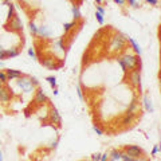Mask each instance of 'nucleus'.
<instances>
[{"mask_svg": "<svg viewBox=\"0 0 161 161\" xmlns=\"http://www.w3.org/2000/svg\"><path fill=\"white\" fill-rule=\"evenodd\" d=\"M117 60H118V65L122 67L123 71L136 69V67L140 65V58L136 57V55H130V54H126V55H123V57H120Z\"/></svg>", "mask_w": 161, "mask_h": 161, "instance_id": "obj_1", "label": "nucleus"}, {"mask_svg": "<svg viewBox=\"0 0 161 161\" xmlns=\"http://www.w3.org/2000/svg\"><path fill=\"white\" fill-rule=\"evenodd\" d=\"M126 43V35L123 34H117L111 39V44H110V50L111 51H120L125 47Z\"/></svg>", "mask_w": 161, "mask_h": 161, "instance_id": "obj_2", "label": "nucleus"}, {"mask_svg": "<svg viewBox=\"0 0 161 161\" xmlns=\"http://www.w3.org/2000/svg\"><path fill=\"white\" fill-rule=\"evenodd\" d=\"M18 86L20 89H23L26 93H30V91H34V85L31 83L30 81V77L27 75H22L19 77V81H18Z\"/></svg>", "mask_w": 161, "mask_h": 161, "instance_id": "obj_3", "label": "nucleus"}, {"mask_svg": "<svg viewBox=\"0 0 161 161\" xmlns=\"http://www.w3.org/2000/svg\"><path fill=\"white\" fill-rule=\"evenodd\" d=\"M123 150L126 152L130 157L134 158V160L140 158L142 155H144V150H142L140 146H137V145H126L125 148H123Z\"/></svg>", "mask_w": 161, "mask_h": 161, "instance_id": "obj_4", "label": "nucleus"}, {"mask_svg": "<svg viewBox=\"0 0 161 161\" xmlns=\"http://www.w3.org/2000/svg\"><path fill=\"white\" fill-rule=\"evenodd\" d=\"M128 79L130 81L132 86H141V70L137 69V67L136 69H133V70H130Z\"/></svg>", "mask_w": 161, "mask_h": 161, "instance_id": "obj_5", "label": "nucleus"}, {"mask_svg": "<svg viewBox=\"0 0 161 161\" xmlns=\"http://www.w3.org/2000/svg\"><path fill=\"white\" fill-rule=\"evenodd\" d=\"M7 27L11 28L12 31H22V30H23V24H22L20 18L18 15H13L12 18L10 19V22H8V24H7Z\"/></svg>", "mask_w": 161, "mask_h": 161, "instance_id": "obj_6", "label": "nucleus"}, {"mask_svg": "<svg viewBox=\"0 0 161 161\" xmlns=\"http://www.w3.org/2000/svg\"><path fill=\"white\" fill-rule=\"evenodd\" d=\"M46 101H47V95H46L43 89H40L38 86L36 93H35V102H36V104H44Z\"/></svg>", "mask_w": 161, "mask_h": 161, "instance_id": "obj_7", "label": "nucleus"}, {"mask_svg": "<svg viewBox=\"0 0 161 161\" xmlns=\"http://www.w3.org/2000/svg\"><path fill=\"white\" fill-rule=\"evenodd\" d=\"M10 99H11L10 90L7 87H4V86H1V87H0V102L7 104V102H10Z\"/></svg>", "mask_w": 161, "mask_h": 161, "instance_id": "obj_8", "label": "nucleus"}, {"mask_svg": "<svg viewBox=\"0 0 161 161\" xmlns=\"http://www.w3.org/2000/svg\"><path fill=\"white\" fill-rule=\"evenodd\" d=\"M6 74H7V81H13V79L23 75L22 71H19V70H12V69L6 70Z\"/></svg>", "mask_w": 161, "mask_h": 161, "instance_id": "obj_9", "label": "nucleus"}, {"mask_svg": "<svg viewBox=\"0 0 161 161\" xmlns=\"http://www.w3.org/2000/svg\"><path fill=\"white\" fill-rule=\"evenodd\" d=\"M50 118H51V121H52V122H55V123H60V121H62V118H60L59 113H58V110L55 109V107H52V109H51Z\"/></svg>", "mask_w": 161, "mask_h": 161, "instance_id": "obj_10", "label": "nucleus"}, {"mask_svg": "<svg viewBox=\"0 0 161 161\" xmlns=\"http://www.w3.org/2000/svg\"><path fill=\"white\" fill-rule=\"evenodd\" d=\"M126 40H129L130 42V44H132V47H133V50L137 52V55H141V52H142V50H141V47H140V44L137 43L136 40L133 38H130V36H126Z\"/></svg>", "mask_w": 161, "mask_h": 161, "instance_id": "obj_11", "label": "nucleus"}, {"mask_svg": "<svg viewBox=\"0 0 161 161\" xmlns=\"http://www.w3.org/2000/svg\"><path fill=\"white\" fill-rule=\"evenodd\" d=\"M38 35L42 36V38H48L51 35V32L46 26H40V27H38Z\"/></svg>", "mask_w": 161, "mask_h": 161, "instance_id": "obj_12", "label": "nucleus"}, {"mask_svg": "<svg viewBox=\"0 0 161 161\" xmlns=\"http://www.w3.org/2000/svg\"><path fill=\"white\" fill-rule=\"evenodd\" d=\"M54 63H55V59H52V58H46L42 60V65L47 69H54Z\"/></svg>", "mask_w": 161, "mask_h": 161, "instance_id": "obj_13", "label": "nucleus"}, {"mask_svg": "<svg viewBox=\"0 0 161 161\" xmlns=\"http://www.w3.org/2000/svg\"><path fill=\"white\" fill-rule=\"evenodd\" d=\"M133 118H134V113H129V111H128L126 116H125L122 120V125H129V123H132Z\"/></svg>", "mask_w": 161, "mask_h": 161, "instance_id": "obj_14", "label": "nucleus"}, {"mask_svg": "<svg viewBox=\"0 0 161 161\" xmlns=\"http://www.w3.org/2000/svg\"><path fill=\"white\" fill-rule=\"evenodd\" d=\"M109 160H111V161L121 160V152L120 150H113L110 155H109Z\"/></svg>", "mask_w": 161, "mask_h": 161, "instance_id": "obj_15", "label": "nucleus"}, {"mask_svg": "<svg viewBox=\"0 0 161 161\" xmlns=\"http://www.w3.org/2000/svg\"><path fill=\"white\" fill-rule=\"evenodd\" d=\"M144 106H145V109L148 111H153V106H152V102H150V99H149V97L148 95H145V97H144Z\"/></svg>", "mask_w": 161, "mask_h": 161, "instance_id": "obj_16", "label": "nucleus"}, {"mask_svg": "<svg viewBox=\"0 0 161 161\" xmlns=\"http://www.w3.org/2000/svg\"><path fill=\"white\" fill-rule=\"evenodd\" d=\"M6 55L7 58H15L19 55V50H16V48H10V50H6Z\"/></svg>", "mask_w": 161, "mask_h": 161, "instance_id": "obj_17", "label": "nucleus"}, {"mask_svg": "<svg viewBox=\"0 0 161 161\" xmlns=\"http://www.w3.org/2000/svg\"><path fill=\"white\" fill-rule=\"evenodd\" d=\"M71 11H73V18H74V19H75V20L81 19V16H82V15H81V11H79V7L74 6V7H73V10H71Z\"/></svg>", "mask_w": 161, "mask_h": 161, "instance_id": "obj_18", "label": "nucleus"}, {"mask_svg": "<svg viewBox=\"0 0 161 161\" xmlns=\"http://www.w3.org/2000/svg\"><path fill=\"white\" fill-rule=\"evenodd\" d=\"M136 110H137V101L133 99V101L129 104V106H128V111H129V113H134Z\"/></svg>", "mask_w": 161, "mask_h": 161, "instance_id": "obj_19", "label": "nucleus"}, {"mask_svg": "<svg viewBox=\"0 0 161 161\" xmlns=\"http://www.w3.org/2000/svg\"><path fill=\"white\" fill-rule=\"evenodd\" d=\"M28 27H30V31H31L32 35H38V27L35 26V22H34V20H32V22H30Z\"/></svg>", "mask_w": 161, "mask_h": 161, "instance_id": "obj_20", "label": "nucleus"}, {"mask_svg": "<svg viewBox=\"0 0 161 161\" xmlns=\"http://www.w3.org/2000/svg\"><path fill=\"white\" fill-rule=\"evenodd\" d=\"M46 81L48 82V85L51 86V87H57V79H55V77H47L46 78Z\"/></svg>", "mask_w": 161, "mask_h": 161, "instance_id": "obj_21", "label": "nucleus"}, {"mask_svg": "<svg viewBox=\"0 0 161 161\" xmlns=\"http://www.w3.org/2000/svg\"><path fill=\"white\" fill-rule=\"evenodd\" d=\"M121 160H123V161H134V158L130 157L126 152L123 150V152H121Z\"/></svg>", "mask_w": 161, "mask_h": 161, "instance_id": "obj_22", "label": "nucleus"}, {"mask_svg": "<svg viewBox=\"0 0 161 161\" xmlns=\"http://www.w3.org/2000/svg\"><path fill=\"white\" fill-rule=\"evenodd\" d=\"M13 15H15V6L10 3L8 4V19H11Z\"/></svg>", "mask_w": 161, "mask_h": 161, "instance_id": "obj_23", "label": "nucleus"}, {"mask_svg": "<svg viewBox=\"0 0 161 161\" xmlns=\"http://www.w3.org/2000/svg\"><path fill=\"white\" fill-rule=\"evenodd\" d=\"M74 26H75V20L74 22H71V23H65L63 24V28H65V32H69L70 30L73 28Z\"/></svg>", "mask_w": 161, "mask_h": 161, "instance_id": "obj_24", "label": "nucleus"}, {"mask_svg": "<svg viewBox=\"0 0 161 161\" xmlns=\"http://www.w3.org/2000/svg\"><path fill=\"white\" fill-rule=\"evenodd\" d=\"M95 18H97V22L99 23V24H104L105 19H104V15H102V13H99V12H95Z\"/></svg>", "mask_w": 161, "mask_h": 161, "instance_id": "obj_25", "label": "nucleus"}, {"mask_svg": "<svg viewBox=\"0 0 161 161\" xmlns=\"http://www.w3.org/2000/svg\"><path fill=\"white\" fill-rule=\"evenodd\" d=\"M0 81H1V82H3L4 85H6V83L8 82V81H7V74L4 73V71H0Z\"/></svg>", "mask_w": 161, "mask_h": 161, "instance_id": "obj_26", "label": "nucleus"}, {"mask_svg": "<svg viewBox=\"0 0 161 161\" xmlns=\"http://www.w3.org/2000/svg\"><path fill=\"white\" fill-rule=\"evenodd\" d=\"M77 94H78L79 99H81V101H83V93H82V89L79 87V86H77Z\"/></svg>", "mask_w": 161, "mask_h": 161, "instance_id": "obj_27", "label": "nucleus"}, {"mask_svg": "<svg viewBox=\"0 0 161 161\" xmlns=\"http://www.w3.org/2000/svg\"><path fill=\"white\" fill-rule=\"evenodd\" d=\"M7 59V55H6V50L0 47V60H4Z\"/></svg>", "mask_w": 161, "mask_h": 161, "instance_id": "obj_28", "label": "nucleus"}, {"mask_svg": "<svg viewBox=\"0 0 161 161\" xmlns=\"http://www.w3.org/2000/svg\"><path fill=\"white\" fill-rule=\"evenodd\" d=\"M93 130H94V132H95V133H97L98 136H102V134H104V132H102V130H101V129H99V128H98V126H97V125H94V126H93Z\"/></svg>", "mask_w": 161, "mask_h": 161, "instance_id": "obj_29", "label": "nucleus"}, {"mask_svg": "<svg viewBox=\"0 0 161 161\" xmlns=\"http://www.w3.org/2000/svg\"><path fill=\"white\" fill-rule=\"evenodd\" d=\"M28 55L32 58V59H36V54H35V51L32 50V48H28Z\"/></svg>", "mask_w": 161, "mask_h": 161, "instance_id": "obj_30", "label": "nucleus"}, {"mask_svg": "<svg viewBox=\"0 0 161 161\" xmlns=\"http://www.w3.org/2000/svg\"><path fill=\"white\" fill-rule=\"evenodd\" d=\"M128 3H129V6L132 7H138V4H137V0H126Z\"/></svg>", "mask_w": 161, "mask_h": 161, "instance_id": "obj_31", "label": "nucleus"}, {"mask_svg": "<svg viewBox=\"0 0 161 161\" xmlns=\"http://www.w3.org/2000/svg\"><path fill=\"white\" fill-rule=\"evenodd\" d=\"M30 81H31V83H32L34 86H36V87L39 86V81H38L36 78H30Z\"/></svg>", "mask_w": 161, "mask_h": 161, "instance_id": "obj_32", "label": "nucleus"}, {"mask_svg": "<svg viewBox=\"0 0 161 161\" xmlns=\"http://www.w3.org/2000/svg\"><path fill=\"white\" fill-rule=\"evenodd\" d=\"M158 150H160V149H158V145H155L153 146V150H152V156H156L158 153Z\"/></svg>", "mask_w": 161, "mask_h": 161, "instance_id": "obj_33", "label": "nucleus"}, {"mask_svg": "<svg viewBox=\"0 0 161 161\" xmlns=\"http://www.w3.org/2000/svg\"><path fill=\"white\" fill-rule=\"evenodd\" d=\"M107 158H109V155H107V153H104V155H101V157H99V161H106Z\"/></svg>", "mask_w": 161, "mask_h": 161, "instance_id": "obj_34", "label": "nucleus"}, {"mask_svg": "<svg viewBox=\"0 0 161 161\" xmlns=\"http://www.w3.org/2000/svg\"><path fill=\"white\" fill-rule=\"evenodd\" d=\"M97 12H99V13H102V15H105V10L102 8L101 6H97Z\"/></svg>", "mask_w": 161, "mask_h": 161, "instance_id": "obj_35", "label": "nucleus"}, {"mask_svg": "<svg viewBox=\"0 0 161 161\" xmlns=\"http://www.w3.org/2000/svg\"><path fill=\"white\" fill-rule=\"evenodd\" d=\"M145 1H148V3H150L152 6H157L158 0H145Z\"/></svg>", "mask_w": 161, "mask_h": 161, "instance_id": "obj_36", "label": "nucleus"}, {"mask_svg": "<svg viewBox=\"0 0 161 161\" xmlns=\"http://www.w3.org/2000/svg\"><path fill=\"white\" fill-rule=\"evenodd\" d=\"M114 3L120 4V6H125V0H114Z\"/></svg>", "mask_w": 161, "mask_h": 161, "instance_id": "obj_37", "label": "nucleus"}, {"mask_svg": "<svg viewBox=\"0 0 161 161\" xmlns=\"http://www.w3.org/2000/svg\"><path fill=\"white\" fill-rule=\"evenodd\" d=\"M99 157H101V155H93V156H91V160H97V161H99Z\"/></svg>", "mask_w": 161, "mask_h": 161, "instance_id": "obj_38", "label": "nucleus"}, {"mask_svg": "<svg viewBox=\"0 0 161 161\" xmlns=\"http://www.w3.org/2000/svg\"><path fill=\"white\" fill-rule=\"evenodd\" d=\"M52 93H54V95H58V93H59V91H58L57 87H54V91H52Z\"/></svg>", "mask_w": 161, "mask_h": 161, "instance_id": "obj_39", "label": "nucleus"}, {"mask_svg": "<svg viewBox=\"0 0 161 161\" xmlns=\"http://www.w3.org/2000/svg\"><path fill=\"white\" fill-rule=\"evenodd\" d=\"M3 4H6V6H8V4H10V1H8V0H3Z\"/></svg>", "mask_w": 161, "mask_h": 161, "instance_id": "obj_40", "label": "nucleus"}, {"mask_svg": "<svg viewBox=\"0 0 161 161\" xmlns=\"http://www.w3.org/2000/svg\"><path fill=\"white\" fill-rule=\"evenodd\" d=\"M102 1H104V0H95V3H97V4H101Z\"/></svg>", "mask_w": 161, "mask_h": 161, "instance_id": "obj_41", "label": "nucleus"}, {"mask_svg": "<svg viewBox=\"0 0 161 161\" xmlns=\"http://www.w3.org/2000/svg\"><path fill=\"white\" fill-rule=\"evenodd\" d=\"M3 160V153H1V152H0V161Z\"/></svg>", "mask_w": 161, "mask_h": 161, "instance_id": "obj_42", "label": "nucleus"}, {"mask_svg": "<svg viewBox=\"0 0 161 161\" xmlns=\"http://www.w3.org/2000/svg\"><path fill=\"white\" fill-rule=\"evenodd\" d=\"M0 67H3V62L1 60H0Z\"/></svg>", "mask_w": 161, "mask_h": 161, "instance_id": "obj_43", "label": "nucleus"}, {"mask_svg": "<svg viewBox=\"0 0 161 161\" xmlns=\"http://www.w3.org/2000/svg\"><path fill=\"white\" fill-rule=\"evenodd\" d=\"M3 85H4V83L1 82V81H0V87H1V86H3Z\"/></svg>", "mask_w": 161, "mask_h": 161, "instance_id": "obj_44", "label": "nucleus"}]
</instances>
